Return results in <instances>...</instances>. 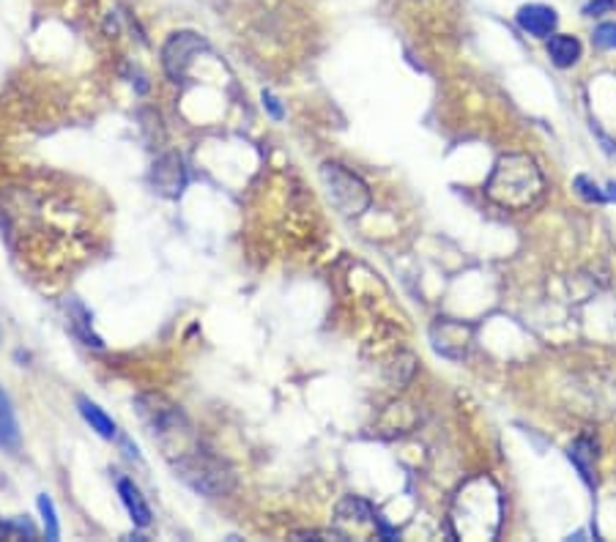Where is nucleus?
Returning a JSON list of instances; mask_svg holds the SVG:
<instances>
[{"mask_svg": "<svg viewBox=\"0 0 616 542\" xmlns=\"http://www.w3.org/2000/svg\"><path fill=\"white\" fill-rule=\"evenodd\" d=\"M488 198L509 211H526L532 208L542 192H545V178L537 168V162L526 153H507L501 156L494 176L485 186Z\"/></svg>", "mask_w": 616, "mask_h": 542, "instance_id": "f257e3e1", "label": "nucleus"}, {"mask_svg": "<svg viewBox=\"0 0 616 542\" xmlns=\"http://www.w3.org/2000/svg\"><path fill=\"white\" fill-rule=\"evenodd\" d=\"M455 523L461 537L471 539H488L499 531L501 523V496L491 480H474L469 483L455 507Z\"/></svg>", "mask_w": 616, "mask_h": 542, "instance_id": "f03ea898", "label": "nucleus"}, {"mask_svg": "<svg viewBox=\"0 0 616 542\" xmlns=\"http://www.w3.org/2000/svg\"><path fill=\"white\" fill-rule=\"evenodd\" d=\"M320 178H323V184H327V192H329L332 203L343 214L356 216V214H362V211L370 208V189H367V184L359 176H353L351 170H345L343 165L327 162V165L320 168Z\"/></svg>", "mask_w": 616, "mask_h": 542, "instance_id": "7ed1b4c3", "label": "nucleus"}, {"mask_svg": "<svg viewBox=\"0 0 616 542\" xmlns=\"http://www.w3.org/2000/svg\"><path fill=\"white\" fill-rule=\"evenodd\" d=\"M203 50H209V42L201 34H194V30H178V34H173L165 42V47H162V67H165V72L173 82H178V80H184L194 55L203 52Z\"/></svg>", "mask_w": 616, "mask_h": 542, "instance_id": "20e7f679", "label": "nucleus"}, {"mask_svg": "<svg viewBox=\"0 0 616 542\" xmlns=\"http://www.w3.org/2000/svg\"><path fill=\"white\" fill-rule=\"evenodd\" d=\"M151 184L156 192L168 195V198H178L181 189L186 186V168L184 159L178 153H165L159 156L154 168H151Z\"/></svg>", "mask_w": 616, "mask_h": 542, "instance_id": "39448f33", "label": "nucleus"}, {"mask_svg": "<svg viewBox=\"0 0 616 542\" xmlns=\"http://www.w3.org/2000/svg\"><path fill=\"white\" fill-rule=\"evenodd\" d=\"M515 22H517V27L524 30V34L537 36V39H548V36L557 30L559 17H557V12L550 9V6L529 4V6H521V9H517Z\"/></svg>", "mask_w": 616, "mask_h": 542, "instance_id": "423d86ee", "label": "nucleus"}, {"mask_svg": "<svg viewBox=\"0 0 616 542\" xmlns=\"http://www.w3.org/2000/svg\"><path fill=\"white\" fill-rule=\"evenodd\" d=\"M115 488H118V496H121V501H123V507H126L129 518H132V523H135L138 529L151 526V509H148V504H146L140 488H138L132 480H126V476H118Z\"/></svg>", "mask_w": 616, "mask_h": 542, "instance_id": "0eeeda50", "label": "nucleus"}, {"mask_svg": "<svg viewBox=\"0 0 616 542\" xmlns=\"http://www.w3.org/2000/svg\"><path fill=\"white\" fill-rule=\"evenodd\" d=\"M22 444L20 422H17V411L12 405L9 392L0 387V450L4 452H17Z\"/></svg>", "mask_w": 616, "mask_h": 542, "instance_id": "6e6552de", "label": "nucleus"}, {"mask_svg": "<svg viewBox=\"0 0 616 542\" xmlns=\"http://www.w3.org/2000/svg\"><path fill=\"white\" fill-rule=\"evenodd\" d=\"M67 310H69V324H72V332L83 340V345H88V348H96V350H102L105 348V342H102V337L93 332V326H91V312L77 302V299H69L67 302Z\"/></svg>", "mask_w": 616, "mask_h": 542, "instance_id": "1a4fd4ad", "label": "nucleus"}, {"mask_svg": "<svg viewBox=\"0 0 616 542\" xmlns=\"http://www.w3.org/2000/svg\"><path fill=\"white\" fill-rule=\"evenodd\" d=\"M548 55H550V60H554L559 69H570L573 63H578V58H580V42L575 36H567V34L550 36Z\"/></svg>", "mask_w": 616, "mask_h": 542, "instance_id": "9d476101", "label": "nucleus"}, {"mask_svg": "<svg viewBox=\"0 0 616 542\" xmlns=\"http://www.w3.org/2000/svg\"><path fill=\"white\" fill-rule=\"evenodd\" d=\"M77 408H80V413H83V420L91 425V430H96L99 433L102 438H115V422L107 417V413L96 405L93 400H88V397H80L77 400Z\"/></svg>", "mask_w": 616, "mask_h": 542, "instance_id": "9b49d317", "label": "nucleus"}, {"mask_svg": "<svg viewBox=\"0 0 616 542\" xmlns=\"http://www.w3.org/2000/svg\"><path fill=\"white\" fill-rule=\"evenodd\" d=\"M570 460L578 466V471H580L583 480L592 483V460H595V446H592V441L580 438L575 446H570Z\"/></svg>", "mask_w": 616, "mask_h": 542, "instance_id": "f8f14e48", "label": "nucleus"}, {"mask_svg": "<svg viewBox=\"0 0 616 542\" xmlns=\"http://www.w3.org/2000/svg\"><path fill=\"white\" fill-rule=\"evenodd\" d=\"M36 507H39V515H42L47 539H58V537H60V523H58V513H55L52 499H50L47 493H42V496L36 499Z\"/></svg>", "mask_w": 616, "mask_h": 542, "instance_id": "ddd939ff", "label": "nucleus"}, {"mask_svg": "<svg viewBox=\"0 0 616 542\" xmlns=\"http://www.w3.org/2000/svg\"><path fill=\"white\" fill-rule=\"evenodd\" d=\"M575 189H578V195L583 200H589V203H603L605 200V192H600V186L589 176H578L575 178Z\"/></svg>", "mask_w": 616, "mask_h": 542, "instance_id": "4468645a", "label": "nucleus"}, {"mask_svg": "<svg viewBox=\"0 0 616 542\" xmlns=\"http://www.w3.org/2000/svg\"><path fill=\"white\" fill-rule=\"evenodd\" d=\"M595 44L605 50H616V22H603L595 30Z\"/></svg>", "mask_w": 616, "mask_h": 542, "instance_id": "2eb2a0df", "label": "nucleus"}, {"mask_svg": "<svg viewBox=\"0 0 616 542\" xmlns=\"http://www.w3.org/2000/svg\"><path fill=\"white\" fill-rule=\"evenodd\" d=\"M261 102H264V110H266L274 121H282V118H285V110H282L280 99L274 97L272 90H264V93H261Z\"/></svg>", "mask_w": 616, "mask_h": 542, "instance_id": "dca6fc26", "label": "nucleus"}, {"mask_svg": "<svg viewBox=\"0 0 616 542\" xmlns=\"http://www.w3.org/2000/svg\"><path fill=\"white\" fill-rule=\"evenodd\" d=\"M608 198L616 200V184H608Z\"/></svg>", "mask_w": 616, "mask_h": 542, "instance_id": "f3484780", "label": "nucleus"}]
</instances>
